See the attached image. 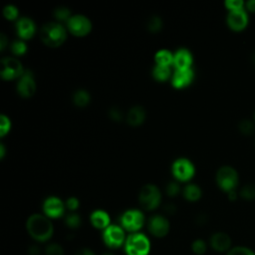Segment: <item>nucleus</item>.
<instances>
[{
  "label": "nucleus",
  "mask_w": 255,
  "mask_h": 255,
  "mask_svg": "<svg viewBox=\"0 0 255 255\" xmlns=\"http://www.w3.org/2000/svg\"><path fill=\"white\" fill-rule=\"evenodd\" d=\"M103 240L106 246L111 249H117L126 243L124 228L119 225H110L103 232Z\"/></svg>",
  "instance_id": "423d86ee"
},
{
  "label": "nucleus",
  "mask_w": 255,
  "mask_h": 255,
  "mask_svg": "<svg viewBox=\"0 0 255 255\" xmlns=\"http://www.w3.org/2000/svg\"><path fill=\"white\" fill-rule=\"evenodd\" d=\"M16 29L19 37L22 40L30 39L36 32V26L32 19L28 17H22L17 21Z\"/></svg>",
  "instance_id": "dca6fc26"
},
{
  "label": "nucleus",
  "mask_w": 255,
  "mask_h": 255,
  "mask_svg": "<svg viewBox=\"0 0 255 255\" xmlns=\"http://www.w3.org/2000/svg\"><path fill=\"white\" fill-rule=\"evenodd\" d=\"M81 217L77 213H70L65 217V223L69 228L76 229L81 225Z\"/></svg>",
  "instance_id": "a878e982"
},
{
  "label": "nucleus",
  "mask_w": 255,
  "mask_h": 255,
  "mask_svg": "<svg viewBox=\"0 0 255 255\" xmlns=\"http://www.w3.org/2000/svg\"><path fill=\"white\" fill-rule=\"evenodd\" d=\"M248 22H249V17L245 8L229 11L226 17V23L228 27L235 32L244 30L248 25Z\"/></svg>",
  "instance_id": "9b49d317"
},
{
  "label": "nucleus",
  "mask_w": 255,
  "mask_h": 255,
  "mask_svg": "<svg viewBox=\"0 0 255 255\" xmlns=\"http://www.w3.org/2000/svg\"><path fill=\"white\" fill-rule=\"evenodd\" d=\"M160 191L154 184L151 183L143 185L138 194L139 204L145 210L155 209L160 203Z\"/></svg>",
  "instance_id": "39448f33"
},
{
  "label": "nucleus",
  "mask_w": 255,
  "mask_h": 255,
  "mask_svg": "<svg viewBox=\"0 0 255 255\" xmlns=\"http://www.w3.org/2000/svg\"><path fill=\"white\" fill-rule=\"evenodd\" d=\"M183 195L188 201H197L201 197V189L198 185L189 183L184 187Z\"/></svg>",
  "instance_id": "412c9836"
},
{
  "label": "nucleus",
  "mask_w": 255,
  "mask_h": 255,
  "mask_svg": "<svg viewBox=\"0 0 255 255\" xmlns=\"http://www.w3.org/2000/svg\"><path fill=\"white\" fill-rule=\"evenodd\" d=\"M90 94L85 90H78L73 95V102L78 107H86L90 103Z\"/></svg>",
  "instance_id": "b1692460"
},
{
  "label": "nucleus",
  "mask_w": 255,
  "mask_h": 255,
  "mask_svg": "<svg viewBox=\"0 0 255 255\" xmlns=\"http://www.w3.org/2000/svg\"><path fill=\"white\" fill-rule=\"evenodd\" d=\"M152 76L156 81L164 82L170 76V69L168 66H160L155 65L152 70Z\"/></svg>",
  "instance_id": "5701e85b"
},
{
  "label": "nucleus",
  "mask_w": 255,
  "mask_h": 255,
  "mask_svg": "<svg viewBox=\"0 0 255 255\" xmlns=\"http://www.w3.org/2000/svg\"><path fill=\"white\" fill-rule=\"evenodd\" d=\"M11 51L14 55L21 56L27 51V46L23 40H16L11 45Z\"/></svg>",
  "instance_id": "c756f323"
},
{
  "label": "nucleus",
  "mask_w": 255,
  "mask_h": 255,
  "mask_svg": "<svg viewBox=\"0 0 255 255\" xmlns=\"http://www.w3.org/2000/svg\"><path fill=\"white\" fill-rule=\"evenodd\" d=\"M180 191V187L178 185L177 182H169L166 186V193L169 195V196H175L179 193Z\"/></svg>",
  "instance_id": "e433bc0d"
},
{
  "label": "nucleus",
  "mask_w": 255,
  "mask_h": 255,
  "mask_svg": "<svg viewBox=\"0 0 255 255\" xmlns=\"http://www.w3.org/2000/svg\"><path fill=\"white\" fill-rule=\"evenodd\" d=\"M150 250L149 239L142 233H131L125 243L127 255H148Z\"/></svg>",
  "instance_id": "7ed1b4c3"
},
{
  "label": "nucleus",
  "mask_w": 255,
  "mask_h": 255,
  "mask_svg": "<svg viewBox=\"0 0 255 255\" xmlns=\"http://www.w3.org/2000/svg\"><path fill=\"white\" fill-rule=\"evenodd\" d=\"M228 197H229L230 200H234V199L236 198V192H235V190H232V191L228 192Z\"/></svg>",
  "instance_id": "c03bdc74"
},
{
  "label": "nucleus",
  "mask_w": 255,
  "mask_h": 255,
  "mask_svg": "<svg viewBox=\"0 0 255 255\" xmlns=\"http://www.w3.org/2000/svg\"><path fill=\"white\" fill-rule=\"evenodd\" d=\"M193 77H194V73L191 68L186 70H176L171 80L172 86L176 89L184 88L192 82Z\"/></svg>",
  "instance_id": "f3484780"
},
{
  "label": "nucleus",
  "mask_w": 255,
  "mask_h": 255,
  "mask_svg": "<svg viewBox=\"0 0 255 255\" xmlns=\"http://www.w3.org/2000/svg\"><path fill=\"white\" fill-rule=\"evenodd\" d=\"M65 204H66L68 209L74 211V210H76L79 207V200L76 197H70V198L67 199Z\"/></svg>",
  "instance_id": "4c0bfd02"
},
{
  "label": "nucleus",
  "mask_w": 255,
  "mask_h": 255,
  "mask_svg": "<svg viewBox=\"0 0 255 255\" xmlns=\"http://www.w3.org/2000/svg\"><path fill=\"white\" fill-rule=\"evenodd\" d=\"M254 121H255V112H254Z\"/></svg>",
  "instance_id": "de8ad7c7"
},
{
  "label": "nucleus",
  "mask_w": 255,
  "mask_h": 255,
  "mask_svg": "<svg viewBox=\"0 0 255 255\" xmlns=\"http://www.w3.org/2000/svg\"><path fill=\"white\" fill-rule=\"evenodd\" d=\"M54 15L60 21H64V20L68 21L72 17L71 16V11L67 7H58V8H56L54 10Z\"/></svg>",
  "instance_id": "2f4dec72"
},
{
  "label": "nucleus",
  "mask_w": 255,
  "mask_h": 255,
  "mask_svg": "<svg viewBox=\"0 0 255 255\" xmlns=\"http://www.w3.org/2000/svg\"><path fill=\"white\" fill-rule=\"evenodd\" d=\"M6 43H7V38H6V36H5L3 33H1V35H0V46H1V51H3V50L5 49Z\"/></svg>",
  "instance_id": "79ce46f5"
},
{
  "label": "nucleus",
  "mask_w": 255,
  "mask_h": 255,
  "mask_svg": "<svg viewBox=\"0 0 255 255\" xmlns=\"http://www.w3.org/2000/svg\"><path fill=\"white\" fill-rule=\"evenodd\" d=\"M238 128L239 130L243 133V134H246V135H249L250 133H252L254 131V128H255V126L253 124L252 121L248 120V119H244V120H241L239 125H238Z\"/></svg>",
  "instance_id": "bb28decb"
},
{
  "label": "nucleus",
  "mask_w": 255,
  "mask_h": 255,
  "mask_svg": "<svg viewBox=\"0 0 255 255\" xmlns=\"http://www.w3.org/2000/svg\"><path fill=\"white\" fill-rule=\"evenodd\" d=\"M176 70L190 69L192 64V55L186 49H179L173 56V63Z\"/></svg>",
  "instance_id": "a211bd4d"
},
{
  "label": "nucleus",
  "mask_w": 255,
  "mask_h": 255,
  "mask_svg": "<svg viewBox=\"0 0 255 255\" xmlns=\"http://www.w3.org/2000/svg\"><path fill=\"white\" fill-rule=\"evenodd\" d=\"M26 228L29 235L38 242L48 241L54 232V227L49 217L39 213L29 216L26 222Z\"/></svg>",
  "instance_id": "f257e3e1"
},
{
  "label": "nucleus",
  "mask_w": 255,
  "mask_h": 255,
  "mask_svg": "<svg viewBox=\"0 0 255 255\" xmlns=\"http://www.w3.org/2000/svg\"><path fill=\"white\" fill-rule=\"evenodd\" d=\"M191 250L196 255H203L207 250V245L204 240L196 239L191 244Z\"/></svg>",
  "instance_id": "cd10ccee"
},
{
  "label": "nucleus",
  "mask_w": 255,
  "mask_h": 255,
  "mask_svg": "<svg viewBox=\"0 0 255 255\" xmlns=\"http://www.w3.org/2000/svg\"><path fill=\"white\" fill-rule=\"evenodd\" d=\"M11 127V123L8 117H6L5 115H1L0 117V134L1 136H4L10 129Z\"/></svg>",
  "instance_id": "c9c22d12"
},
{
  "label": "nucleus",
  "mask_w": 255,
  "mask_h": 255,
  "mask_svg": "<svg viewBox=\"0 0 255 255\" xmlns=\"http://www.w3.org/2000/svg\"><path fill=\"white\" fill-rule=\"evenodd\" d=\"M4 154H5V147H4V144L1 143V144H0V157L3 158V157H4Z\"/></svg>",
  "instance_id": "a18cd8bd"
},
{
  "label": "nucleus",
  "mask_w": 255,
  "mask_h": 255,
  "mask_svg": "<svg viewBox=\"0 0 255 255\" xmlns=\"http://www.w3.org/2000/svg\"><path fill=\"white\" fill-rule=\"evenodd\" d=\"M147 227H148V231L154 237L161 238L167 235L169 231V222L164 216L156 214L149 218Z\"/></svg>",
  "instance_id": "f8f14e48"
},
{
  "label": "nucleus",
  "mask_w": 255,
  "mask_h": 255,
  "mask_svg": "<svg viewBox=\"0 0 255 255\" xmlns=\"http://www.w3.org/2000/svg\"><path fill=\"white\" fill-rule=\"evenodd\" d=\"M76 255H95V253L91 250V249H88V248H83V249H80Z\"/></svg>",
  "instance_id": "a19ab883"
},
{
  "label": "nucleus",
  "mask_w": 255,
  "mask_h": 255,
  "mask_svg": "<svg viewBox=\"0 0 255 255\" xmlns=\"http://www.w3.org/2000/svg\"><path fill=\"white\" fill-rule=\"evenodd\" d=\"M226 255H255V252L245 246H236L232 247Z\"/></svg>",
  "instance_id": "7c9ffc66"
},
{
  "label": "nucleus",
  "mask_w": 255,
  "mask_h": 255,
  "mask_svg": "<svg viewBox=\"0 0 255 255\" xmlns=\"http://www.w3.org/2000/svg\"><path fill=\"white\" fill-rule=\"evenodd\" d=\"M43 210L47 217L49 218H59L64 214V203L63 201L56 197H48L43 203Z\"/></svg>",
  "instance_id": "4468645a"
},
{
  "label": "nucleus",
  "mask_w": 255,
  "mask_h": 255,
  "mask_svg": "<svg viewBox=\"0 0 255 255\" xmlns=\"http://www.w3.org/2000/svg\"><path fill=\"white\" fill-rule=\"evenodd\" d=\"M18 94L23 98H30L36 91V83L32 72L25 71L17 84Z\"/></svg>",
  "instance_id": "ddd939ff"
},
{
  "label": "nucleus",
  "mask_w": 255,
  "mask_h": 255,
  "mask_svg": "<svg viewBox=\"0 0 255 255\" xmlns=\"http://www.w3.org/2000/svg\"><path fill=\"white\" fill-rule=\"evenodd\" d=\"M40 38L48 47L57 48L65 42L67 32L63 25L55 22H49L41 27Z\"/></svg>",
  "instance_id": "f03ea898"
},
{
  "label": "nucleus",
  "mask_w": 255,
  "mask_h": 255,
  "mask_svg": "<svg viewBox=\"0 0 255 255\" xmlns=\"http://www.w3.org/2000/svg\"><path fill=\"white\" fill-rule=\"evenodd\" d=\"M165 210L168 213H173L175 211V206L172 205V204H168V205L165 206Z\"/></svg>",
  "instance_id": "37998d69"
},
{
  "label": "nucleus",
  "mask_w": 255,
  "mask_h": 255,
  "mask_svg": "<svg viewBox=\"0 0 255 255\" xmlns=\"http://www.w3.org/2000/svg\"><path fill=\"white\" fill-rule=\"evenodd\" d=\"M240 196L245 200H253L255 199V184L247 183L245 184L239 192Z\"/></svg>",
  "instance_id": "393cba45"
},
{
  "label": "nucleus",
  "mask_w": 255,
  "mask_h": 255,
  "mask_svg": "<svg viewBox=\"0 0 255 255\" xmlns=\"http://www.w3.org/2000/svg\"><path fill=\"white\" fill-rule=\"evenodd\" d=\"M216 183L225 192L235 190L239 177L237 170L230 165H223L216 172Z\"/></svg>",
  "instance_id": "20e7f679"
},
{
  "label": "nucleus",
  "mask_w": 255,
  "mask_h": 255,
  "mask_svg": "<svg viewBox=\"0 0 255 255\" xmlns=\"http://www.w3.org/2000/svg\"><path fill=\"white\" fill-rule=\"evenodd\" d=\"M46 255H64L63 247L58 243H50L45 249Z\"/></svg>",
  "instance_id": "72a5a7b5"
},
{
  "label": "nucleus",
  "mask_w": 255,
  "mask_h": 255,
  "mask_svg": "<svg viewBox=\"0 0 255 255\" xmlns=\"http://www.w3.org/2000/svg\"><path fill=\"white\" fill-rule=\"evenodd\" d=\"M154 60H155L156 65L169 67V65L171 63H173V56L167 50H159L158 52H156Z\"/></svg>",
  "instance_id": "4be33fe9"
},
{
  "label": "nucleus",
  "mask_w": 255,
  "mask_h": 255,
  "mask_svg": "<svg viewBox=\"0 0 255 255\" xmlns=\"http://www.w3.org/2000/svg\"><path fill=\"white\" fill-rule=\"evenodd\" d=\"M1 77L4 80L20 78L24 74L21 62L14 57H6L1 60Z\"/></svg>",
  "instance_id": "6e6552de"
},
{
  "label": "nucleus",
  "mask_w": 255,
  "mask_h": 255,
  "mask_svg": "<svg viewBox=\"0 0 255 255\" xmlns=\"http://www.w3.org/2000/svg\"><path fill=\"white\" fill-rule=\"evenodd\" d=\"M224 5L228 9V11H232V10L244 9L245 2L243 0H226L224 2Z\"/></svg>",
  "instance_id": "f704fd0d"
},
{
  "label": "nucleus",
  "mask_w": 255,
  "mask_h": 255,
  "mask_svg": "<svg viewBox=\"0 0 255 255\" xmlns=\"http://www.w3.org/2000/svg\"><path fill=\"white\" fill-rule=\"evenodd\" d=\"M103 255H114V254H112V253H109V252H108V253H105V254H103Z\"/></svg>",
  "instance_id": "49530a36"
},
{
  "label": "nucleus",
  "mask_w": 255,
  "mask_h": 255,
  "mask_svg": "<svg viewBox=\"0 0 255 255\" xmlns=\"http://www.w3.org/2000/svg\"><path fill=\"white\" fill-rule=\"evenodd\" d=\"M162 27V20L159 16H152L150 17V19L147 22V29L152 32V33H156L158 31H160Z\"/></svg>",
  "instance_id": "c85d7f7f"
},
{
  "label": "nucleus",
  "mask_w": 255,
  "mask_h": 255,
  "mask_svg": "<svg viewBox=\"0 0 255 255\" xmlns=\"http://www.w3.org/2000/svg\"><path fill=\"white\" fill-rule=\"evenodd\" d=\"M67 26L69 31L75 36H86L92 30V22L84 15H73L68 21Z\"/></svg>",
  "instance_id": "1a4fd4ad"
},
{
  "label": "nucleus",
  "mask_w": 255,
  "mask_h": 255,
  "mask_svg": "<svg viewBox=\"0 0 255 255\" xmlns=\"http://www.w3.org/2000/svg\"><path fill=\"white\" fill-rule=\"evenodd\" d=\"M18 9L14 5H6L3 9V15L8 20H15L18 17Z\"/></svg>",
  "instance_id": "473e14b6"
},
{
  "label": "nucleus",
  "mask_w": 255,
  "mask_h": 255,
  "mask_svg": "<svg viewBox=\"0 0 255 255\" xmlns=\"http://www.w3.org/2000/svg\"><path fill=\"white\" fill-rule=\"evenodd\" d=\"M90 220L92 225L98 229L105 230L107 227L110 226V216L104 210H95L91 214Z\"/></svg>",
  "instance_id": "6ab92c4d"
},
{
  "label": "nucleus",
  "mask_w": 255,
  "mask_h": 255,
  "mask_svg": "<svg viewBox=\"0 0 255 255\" xmlns=\"http://www.w3.org/2000/svg\"><path fill=\"white\" fill-rule=\"evenodd\" d=\"M144 119H145V111L140 106L132 107L128 113L127 120L130 126H133V127L139 126L143 123Z\"/></svg>",
  "instance_id": "aec40b11"
},
{
  "label": "nucleus",
  "mask_w": 255,
  "mask_h": 255,
  "mask_svg": "<svg viewBox=\"0 0 255 255\" xmlns=\"http://www.w3.org/2000/svg\"><path fill=\"white\" fill-rule=\"evenodd\" d=\"M211 248L216 252H228L231 249V238L225 232H215L209 240Z\"/></svg>",
  "instance_id": "2eb2a0df"
},
{
  "label": "nucleus",
  "mask_w": 255,
  "mask_h": 255,
  "mask_svg": "<svg viewBox=\"0 0 255 255\" xmlns=\"http://www.w3.org/2000/svg\"><path fill=\"white\" fill-rule=\"evenodd\" d=\"M245 9L250 12H255V0H248L245 2Z\"/></svg>",
  "instance_id": "ea45409f"
},
{
  "label": "nucleus",
  "mask_w": 255,
  "mask_h": 255,
  "mask_svg": "<svg viewBox=\"0 0 255 255\" xmlns=\"http://www.w3.org/2000/svg\"><path fill=\"white\" fill-rule=\"evenodd\" d=\"M144 223V216L140 210H127L121 217V224L125 230L129 232H137Z\"/></svg>",
  "instance_id": "0eeeda50"
},
{
  "label": "nucleus",
  "mask_w": 255,
  "mask_h": 255,
  "mask_svg": "<svg viewBox=\"0 0 255 255\" xmlns=\"http://www.w3.org/2000/svg\"><path fill=\"white\" fill-rule=\"evenodd\" d=\"M173 176L180 181H187L191 179L195 173L193 163L187 158L176 159L171 167Z\"/></svg>",
  "instance_id": "9d476101"
},
{
  "label": "nucleus",
  "mask_w": 255,
  "mask_h": 255,
  "mask_svg": "<svg viewBox=\"0 0 255 255\" xmlns=\"http://www.w3.org/2000/svg\"><path fill=\"white\" fill-rule=\"evenodd\" d=\"M109 114H110L111 119H113L114 121H121L122 120V113H121V111L119 109L115 108V107L110 110Z\"/></svg>",
  "instance_id": "58836bf2"
}]
</instances>
